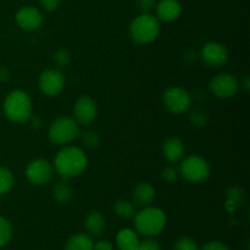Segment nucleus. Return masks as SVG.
I'll use <instances>...</instances> for the list:
<instances>
[{"instance_id":"obj_1","label":"nucleus","mask_w":250,"mask_h":250,"mask_svg":"<svg viewBox=\"0 0 250 250\" xmlns=\"http://www.w3.org/2000/svg\"><path fill=\"white\" fill-rule=\"evenodd\" d=\"M88 158L84 151L75 146H65L54 158L55 171L63 178L80 176L87 168Z\"/></svg>"},{"instance_id":"obj_2","label":"nucleus","mask_w":250,"mask_h":250,"mask_svg":"<svg viewBox=\"0 0 250 250\" xmlns=\"http://www.w3.org/2000/svg\"><path fill=\"white\" fill-rule=\"evenodd\" d=\"M32 100L28 93L16 89L7 94L4 100V114L10 121L24 124L32 116Z\"/></svg>"},{"instance_id":"obj_3","label":"nucleus","mask_w":250,"mask_h":250,"mask_svg":"<svg viewBox=\"0 0 250 250\" xmlns=\"http://www.w3.org/2000/svg\"><path fill=\"white\" fill-rule=\"evenodd\" d=\"M134 227L142 236L154 237L163 232L166 226V215L155 207H146L134 215Z\"/></svg>"},{"instance_id":"obj_4","label":"nucleus","mask_w":250,"mask_h":250,"mask_svg":"<svg viewBox=\"0 0 250 250\" xmlns=\"http://www.w3.org/2000/svg\"><path fill=\"white\" fill-rule=\"evenodd\" d=\"M160 34V21L151 14H141L129 24V36L138 44H150Z\"/></svg>"},{"instance_id":"obj_5","label":"nucleus","mask_w":250,"mask_h":250,"mask_svg":"<svg viewBox=\"0 0 250 250\" xmlns=\"http://www.w3.org/2000/svg\"><path fill=\"white\" fill-rule=\"evenodd\" d=\"M80 134V125L73 117L61 116L51 122L48 136L53 144L66 146L75 141Z\"/></svg>"},{"instance_id":"obj_6","label":"nucleus","mask_w":250,"mask_h":250,"mask_svg":"<svg viewBox=\"0 0 250 250\" xmlns=\"http://www.w3.org/2000/svg\"><path fill=\"white\" fill-rule=\"evenodd\" d=\"M180 175L188 182L203 183L209 178L210 165L203 156L189 155L181 163Z\"/></svg>"},{"instance_id":"obj_7","label":"nucleus","mask_w":250,"mask_h":250,"mask_svg":"<svg viewBox=\"0 0 250 250\" xmlns=\"http://www.w3.org/2000/svg\"><path fill=\"white\" fill-rule=\"evenodd\" d=\"M164 105L171 114H183L190 107V94L182 87H170L163 95Z\"/></svg>"},{"instance_id":"obj_8","label":"nucleus","mask_w":250,"mask_h":250,"mask_svg":"<svg viewBox=\"0 0 250 250\" xmlns=\"http://www.w3.org/2000/svg\"><path fill=\"white\" fill-rule=\"evenodd\" d=\"M209 87L215 97L220 99H229L238 92L239 82L231 73H219L211 78Z\"/></svg>"},{"instance_id":"obj_9","label":"nucleus","mask_w":250,"mask_h":250,"mask_svg":"<svg viewBox=\"0 0 250 250\" xmlns=\"http://www.w3.org/2000/svg\"><path fill=\"white\" fill-rule=\"evenodd\" d=\"M54 166L45 159H36L27 165L24 175L29 183L34 186H44L53 178Z\"/></svg>"},{"instance_id":"obj_10","label":"nucleus","mask_w":250,"mask_h":250,"mask_svg":"<svg viewBox=\"0 0 250 250\" xmlns=\"http://www.w3.org/2000/svg\"><path fill=\"white\" fill-rule=\"evenodd\" d=\"M38 85L46 97H56L65 87V76L59 68H48L39 76Z\"/></svg>"},{"instance_id":"obj_11","label":"nucleus","mask_w":250,"mask_h":250,"mask_svg":"<svg viewBox=\"0 0 250 250\" xmlns=\"http://www.w3.org/2000/svg\"><path fill=\"white\" fill-rule=\"evenodd\" d=\"M98 115L97 103L88 95L78 98L73 106V119L78 125H89L95 120Z\"/></svg>"},{"instance_id":"obj_12","label":"nucleus","mask_w":250,"mask_h":250,"mask_svg":"<svg viewBox=\"0 0 250 250\" xmlns=\"http://www.w3.org/2000/svg\"><path fill=\"white\" fill-rule=\"evenodd\" d=\"M202 59L211 67H221L229 60V50L219 42H208L202 49Z\"/></svg>"},{"instance_id":"obj_13","label":"nucleus","mask_w":250,"mask_h":250,"mask_svg":"<svg viewBox=\"0 0 250 250\" xmlns=\"http://www.w3.org/2000/svg\"><path fill=\"white\" fill-rule=\"evenodd\" d=\"M16 23L21 27L23 31H36L43 23V15L37 7L34 6H23L17 11Z\"/></svg>"},{"instance_id":"obj_14","label":"nucleus","mask_w":250,"mask_h":250,"mask_svg":"<svg viewBox=\"0 0 250 250\" xmlns=\"http://www.w3.org/2000/svg\"><path fill=\"white\" fill-rule=\"evenodd\" d=\"M155 11L159 21L172 22L181 16L182 6L178 0H160L156 2Z\"/></svg>"},{"instance_id":"obj_15","label":"nucleus","mask_w":250,"mask_h":250,"mask_svg":"<svg viewBox=\"0 0 250 250\" xmlns=\"http://www.w3.org/2000/svg\"><path fill=\"white\" fill-rule=\"evenodd\" d=\"M163 153L166 160L171 164L178 163L183 159L186 148L183 142L177 137H170L165 141L163 146Z\"/></svg>"},{"instance_id":"obj_16","label":"nucleus","mask_w":250,"mask_h":250,"mask_svg":"<svg viewBox=\"0 0 250 250\" xmlns=\"http://www.w3.org/2000/svg\"><path fill=\"white\" fill-rule=\"evenodd\" d=\"M155 188L148 182H141L134 187L132 192V199L139 207H149L155 200Z\"/></svg>"},{"instance_id":"obj_17","label":"nucleus","mask_w":250,"mask_h":250,"mask_svg":"<svg viewBox=\"0 0 250 250\" xmlns=\"http://www.w3.org/2000/svg\"><path fill=\"white\" fill-rule=\"evenodd\" d=\"M84 227L90 236H102L105 231V227H106L105 217L99 211H95V210L89 211L84 217Z\"/></svg>"},{"instance_id":"obj_18","label":"nucleus","mask_w":250,"mask_h":250,"mask_svg":"<svg viewBox=\"0 0 250 250\" xmlns=\"http://www.w3.org/2000/svg\"><path fill=\"white\" fill-rule=\"evenodd\" d=\"M116 244L120 250H136L139 244L138 236L133 229H122L116 234Z\"/></svg>"},{"instance_id":"obj_19","label":"nucleus","mask_w":250,"mask_h":250,"mask_svg":"<svg viewBox=\"0 0 250 250\" xmlns=\"http://www.w3.org/2000/svg\"><path fill=\"white\" fill-rule=\"evenodd\" d=\"M94 242L89 234L77 233L73 234L66 242L65 250H93Z\"/></svg>"},{"instance_id":"obj_20","label":"nucleus","mask_w":250,"mask_h":250,"mask_svg":"<svg viewBox=\"0 0 250 250\" xmlns=\"http://www.w3.org/2000/svg\"><path fill=\"white\" fill-rule=\"evenodd\" d=\"M53 198L60 204H66L72 198V188L65 180L59 181L53 187Z\"/></svg>"},{"instance_id":"obj_21","label":"nucleus","mask_w":250,"mask_h":250,"mask_svg":"<svg viewBox=\"0 0 250 250\" xmlns=\"http://www.w3.org/2000/svg\"><path fill=\"white\" fill-rule=\"evenodd\" d=\"M114 210L119 217L124 220L132 219L136 215V209H134V204L131 200L127 199H119L114 205Z\"/></svg>"},{"instance_id":"obj_22","label":"nucleus","mask_w":250,"mask_h":250,"mask_svg":"<svg viewBox=\"0 0 250 250\" xmlns=\"http://www.w3.org/2000/svg\"><path fill=\"white\" fill-rule=\"evenodd\" d=\"M15 183L14 175L9 168L0 166V195H5L12 189Z\"/></svg>"},{"instance_id":"obj_23","label":"nucleus","mask_w":250,"mask_h":250,"mask_svg":"<svg viewBox=\"0 0 250 250\" xmlns=\"http://www.w3.org/2000/svg\"><path fill=\"white\" fill-rule=\"evenodd\" d=\"M12 237V226L9 220L0 216V248L4 247Z\"/></svg>"},{"instance_id":"obj_24","label":"nucleus","mask_w":250,"mask_h":250,"mask_svg":"<svg viewBox=\"0 0 250 250\" xmlns=\"http://www.w3.org/2000/svg\"><path fill=\"white\" fill-rule=\"evenodd\" d=\"M71 60H72V58H71L70 51L66 50V49L63 48L58 49L53 55L54 63L60 68L67 67V66L71 63Z\"/></svg>"},{"instance_id":"obj_25","label":"nucleus","mask_w":250,"mask_h":250,"mask_svg":"<svg viewBox=\"0 0 250 250\" xmlns=\"http://www.w3.org/2000/svg\"><path fill=\"white\" fill-rule=\"evenodd\" d=\"M173 250H199V248L194 239L187 236H182L175 242Z\"/></svg>"},{"instance_id":"obj_26","label":"nucleus","mask_w":250,"mask_h":250,"mask_svg":"<svg viewBox=\"0 0 250 250\" xmlns=\"http://www.w3.org/2000/svg\"><path fill=\"white\" fill-rule=\"evenodd\" d=\"M82 142L88 148H97L100 144V136L95 131H85L82 134Z\"/></svg>"},{"instance_id":"obj_27","label":"nucleus","mask_w":250,"mask_h":250,"mask_svg":"<svg viewBox=\"0 0 250 250\" xmlns=\"http://www.w3.org/2000/svg\"><path fill=\"white\" fill-rule=\"evenodd\" d=\"M161 177L166 181L167 183H175L177 182L178 178H180V171L177 170L173 166H167L161 172Z\"/></svg>"},{"instance_id":"obj_28","label":"nucleus","mask_w":250,"mask_h":250,"mask_svg":"<svg viewBox=\"0 0 250 250\" xmlns=\"http://www.w3.org/2000/svg\"><path fill=\"white\" fill-rule=\"evenodd\" d=\"M137 6L141 14H151L156 6V0H137Z\"/></svg>"},{"instance_id":"obj_29","label":"nucleus","mask_w":250,"mask_h":250,"mask_svg":"<svg viewBox=\"0 0 250 250\" xmlns=\"http://www.w3.org/2000/svg\"><path fill=\"white\" fill-rule=\"evenodd\" d=\"M136 250H161V246L155 239H146V241L139 242Z\"/></svg>"},{"instance_id":"obj_30","label":"nucleus","mask_w":250,"mask_h":250,"mask_svg":"<svg viewBox=\"0 0 250 250\" xmlns=\"http://www.w3.org/2000/svg\"><path fill=\"white\" fill-rule=\"evenodd\" d=\"M200 250H231V249H229V247L227 246V244L222 243V242L211 241L205 243Z\"/></svg>"},{"instance_id":"obj_31","label":"nucleus","mask_w":250,"mask_h":250,"mask_svg":"<svg viewBox=\"0 0 250 250\" xmlns=\"http://www.w3.org/2000/svg\"><path fill=\"white\" fill-rule=\"evenodd\" d=\"M41 2V6L43 7V10L45 11H55L59 6H60L61 0H39Z\"/></svg>"},{"instance_id":"obj_32","label":"nucleus","mask_w":250,"mask_h":250,"mask_svg":"<svg viewBox=\"0 0 250 250\" xmlns=\"http://www.w3.org/2000/svg\"><path fill=\"white\" fill-rule=\"evenodd\" d=\"M203 117H205V114H202V111H193V114L190 115V120L197 126H203L204 125L205 120H203Z\"/></svg>"},{"instance_id":"obj_33","label":"nucleus","mask_w":250,"mask_h":250,"mask_svg":"<svg viewBox=\"0 0 250 250\" xmlns=\"http://www.w3.org/2000/svg\"><path fill=\"white\" fill-rule=\"evenodd\" d=\"M93 250H114V247L109 241H99L94 244Z\"/></svg>"},{"instance_id":"obj_34","label":"nucleus","mask_w":250,"mask_h":250,"mask_svg":"<svg viewBox=\"0 0 250 250\" xmlns=\"http://www.w3.org/2000/svg\"><path fill=\"white\" fill-rule=\"evenodd\" d=\"M28 121H31V125H32V127H33V128H39V127L42 126V121H41V119H39L38 116H31L29 117V120Z\"/></svg>"},{"instance_id":"obj_35","label":"nucleus","mask_w":250,"mask_h":250,"mask_svg":"<svg viewBox=\"0 0 250 250\" xmlns=\"http://www.w3.org/2000/svg\"><path fill=\"white\" fill-rule=\"evenodd\" d=\"M9 80V71L4 67H0V81Z\"/></svg>"},{"instance_id":"obj_36","label":"nucleus","mask_w":250,"mask_h":250,"mask_svg":"<svg viewBox=\"0 0 250 250\" xmlns=\"http://www.w3.org/2000/svg\"><path fill=\"white\" fill-rule=\"evenodd\" d=\"M244 88H246V90L248 92L249 90V77L248 76H246V78H244Z\"/></svg>"}]
</instances>
